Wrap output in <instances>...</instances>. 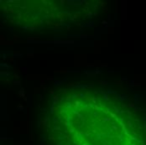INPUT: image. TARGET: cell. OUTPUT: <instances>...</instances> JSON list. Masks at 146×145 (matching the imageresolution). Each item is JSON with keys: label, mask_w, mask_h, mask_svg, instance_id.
<instances>
[{"label": "cell", "mask_w": 146, "mask_h": 145, "mask_svg": "<svg viewBox=\"0 0 146 145\" xmlns=\"http://www.w3.org/2000/svg\"><path fill=\"white\" fill-rule=\"evenodd\" d=\"M59 132L58 145H146V132L143 123L129 112L120 117L102 118L100 124H64Z\"/></svg>", "instance_id": "1"}]
</instances>
